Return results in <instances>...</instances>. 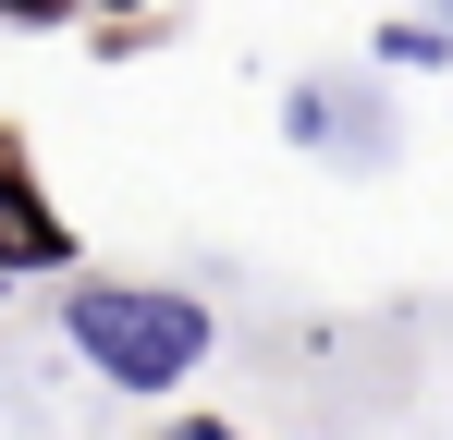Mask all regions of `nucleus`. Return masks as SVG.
I'll return each mask as SVG.
<instances>
[{"instance_id":"f257e3e1","label":"nucleus","mask_w":453,"mask_h":440,"mask_svg":"<svg viewBox=\"0 0 453 440\" xmlns=\"http://www.w3.org/2000/svg\"><path fill=\"white\" fill-rule=\"evenodd\" d=\"M62 330H74V355L98 379H123V391H172L184 367L209 355V306L196 293H148V282H74L62 293Z\"/></svg>"},{"instance_id":"f03ea898","label":"nucleus","mask_w":453,"mask_h":440,"mask_svg":"<svg viewBox=\"0 0 453 440\" xmlns=\"http://www.w3.org/2000/svg\"><path fill=\"white\" fill-rule=\"evenodd\" d=\"M62 257H74V232H62V220L0 171V269H62Z\"/></svg>"},{"instance_id":"7ed1b4c3","label":"nucleus","mask_w":453,"mask_h":440,"mask_svg":"<svg viewBox=\"0 0 453 440\" xmlns=\"http://www.w3.org/2000/svg\"><path fill=\"white\" fill-rule=\"evenodd\" d=\"M282 123H295V147H331V135L380 147V123H368V110H356V98H319V86H295V98H282Z\"/></svg>"},{"instance_id":"20e7f679","label":"nucleus","mask_w":453,"mask_h":440,"mask_svg":"<svg viewBox=\"0 0 453 440\" xmlns=\"http://www.w3.org/2000/svg\"><path fill=\"white\" fill-rule=\"evenodd\" d=\"M380 62H417V73H441V62H453V37H441V25H380Z\"/></svg>"},{"instance_id":"39448f33","label":"nucleus","mask_w":453,"mask_h":440,"mask_svg":"<svg viewBox=\"0 0 453 440\" xmlns=\"http://www.w3.org/2000/svg\"><path fill=\"white\" fill-rule=\"evenodd\" d=\"M0 12H25V25H50V12H74V0H0Z\"/></svg>"}]
</instances>
